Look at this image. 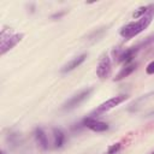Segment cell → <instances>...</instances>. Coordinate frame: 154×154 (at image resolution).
<instances>
[{"label": "cell", "instance_id": "9", "mask_svg": "<svg viewBox=\"0 0 154 154\" xmlns=\"http://www.w3.org/2000/svg\"><path fill=\"white\" fill-rule=\"evenodd\" d=\"M138 51H140V47H138V46L125 49L124 52H122V53L118 55V61L128 64L129 61H131V60H132V58L136 55V53H137Z\"/></svg>", "mask_w": 154, "mask_h": 154}, {"label": "cell", "instance_id": "10", "mask_svg": "<svg viewBox=\"0 0 154 154\" xmlns=\"http://www.w3.org/2000/svg\"><path fill=\"white\" fill-rule=\"evenodd\" d=\"M53 138H54V148H61L65 143V134L61 129H53Z\"/></svg>", "mask_w": 154, "mask_h": 154}, {"label": "cell", "instance_id": "6", "mask_svg": "<svg viewBox=\"0 0 154 154\" xmlns=\"http://www.w3.org/2000/svg\"><path fill=\"white\" fill-rule=\"evenodd\" d=\"M111 70H112V65H111V59L108 55H103L101 58V60L99 61L97 69H96V75L100 79H106L109 77L111 75Z\"/></svg>", "mask_w": 154, "mask_h": 154}, {"label": "cell", "instance_id": "11", "mask_svg": "<svg viewBox=\"0 0 154 154\" xmlns=\"http://www.w3.org/2000/svg\"><path fill=\"white\" fill-rule=\"evenodd\" d=\"M136 67H137V64H131V65H128V66L123 67L118 72V75L114 77V81H122V79H124L125 77H128L129 75H131L136 70Z\"/></svg>", "mask_w": 154, "mask_h": 154}, {"label": "cell", "instance_id": "13", "mask_svg": "<svg viewBox=\"0 0 154 154\" xmlns=\"http://www.w3.org/2000/svg\"><path fill=\"white\" fill-rule=\"evenodd\" d=\"M120 148H122V143L117 142V143H114V144H111L105 154H117V153L120 150Z\"/></svg>", "mask_w": 154, "mask_h": 154}, {"label": "cell", "instance_id": "7", "mask_svg": "<svg viewBox=\"0 0 154 154\" xmlns=\"http://www.w3.org/2000/svg\"><path fill=\"white\" fill-rule=\"evenodd\" d=\"M34 137H35L36 143L38 144V147L42 150L48 149V138H47V135H46V132L43 131L42 128H36L34 130Z\"/></svg>", "mask_w": 154, "mask_h": 154}, {"label": "cell", "instance_id": "15", "mask_svg": "<svg viewBox=\"0 0 154 154\" xmlns=\"http://www.w3.org/2000/svg\"><path fill=\"white\" fill-rule=\"evenodd\" d=\"M65 14V12L63 11V12H59V13H54L53 16H52V19H55V18H60L61 16H64Z\"/></svg>", "mask_w": 154, "mask_h": 154}, {"label": "cell", "instance_id": "8", "mask_svg": "<svg viewBox=\"0 0 154 154\" xmlns=\"http://www.w3.org/2000/svg\"><path fill=\"white\" fill-rule=\"evenodd\" d=\"M85 58H87V54H84V53H83V54H81V55H78V57H76V58H73L72 60H70L67 64H65V65L63 66L61 72H63V73H67V72L73 71L76 67H78L81 64H83V63H84Z\"/></svg>", "mask_w": 154, "mask_h": 154}, {"label": "cell", "instance_id": "3", "mask_svg": "<svg viewBox=\"0 0 154 154\" xmlns=\"http://www.w3.org/2000/svg\"><path fill=\"white\" fill-rule=\"evenodd\" d=\"M128 95H124V94H122V95H117V96H113V97H111V99H108L107 101H105L103 103H101L90 116H95V114H101V113H105V112H107V111H109V109H112V108H114L116 106H118L119 103H122V102H124L125 100H128Z\"/></svg>", "mask_w": 154, "mask_h": 154}, {"label": "cell", "instance_id": "5", "mask_svg": "<svg viewBox=\"0 0 154 154\" xmlns=\"http://www.w3.org/2000/svg\"><path fill=\"white\" fill-rule=\"evenodd\" d=\"M79 125H82V126H84V128H88V129H90L91 131H95V132H103V131L108 130V128H109L107 123L96 120V119H95L94 117H91V116L84 118Z\"/></svg>", "mask_w": 154, "mask_h": 154}, {"label": "cell", "instance_id": "17", "mask_svg": "<svg viewBox=\"0 0 154 154\" xmlns=\"http://www.w3.org/2000/svg\"><path fill=\"white\" fill-rule=\"evenodd\" d=\"M1 154H6V153H5V152H1Z\"/></svg>", "mask_w": 154, "mask_h": 154}, {"label": "cell", "instance_id": "16", "mask_svg": "<svg viewBox=\"0 0 154 154\" xmlns=\"http://www.w3.org/2000/svg\"><path fill=\"white\" fill-rule=\"evenodd\" d=\"M149 154H154V150H152V152H150V153H149Z\"/></svg>", "mask_w": 154, "mask_h": 154}, {"label": "cell", "instance_id": "1", "mask_svg": "<svg viewBox=\"0 0 154 154\" xmlns=\"http://www.w3.org/2000/svg\"><path fill=\"white\" fill-rule=\"evenodd\" d=\"M153 17H154V5L148 11V13H146L138 20L131 22V23H128L126 25H124L120 29V36L124 38H131V37L138 35L140 32H142L144 29L148 28V25L152 23Z\"/></svg>", "mask_w": 154, "mask_h": 154}, {"label": "cell", "instance_id": "2", "mask_svg": "<svg viewBox=\"0 0 154 154\" xmlns=\"http://www.w3.org/2000/svg\"><path fill=\"white\" fill-rule=\"evenodd\" d=\"M91 93H93V89H91V88L81 90L79 93H77V94H75L73 96H71V97L63 105V109H64V111H70V109H73V108L78 107L83 101H85V100L90 96Z\"/></svg>", "mask_w": 154, "mask_h": 154}, {"label": "cell", "instance_id": "4", "mask_svg": "<svg viewBox=\"0 0 154 154\" xmlns=\"http://www.w3.org/2000/svg\"><path fill=\"white\" fill-rule=\"evenodd\" d=\"M23 38V34H14L6 36L1 32V45H0V54L4 55L6 52L12 49L18 42H20Z\"/></svg>", "mask_w": 154, "mask_h": 154}, {"label": "cell", "instance_id": "12", "mask_svg": "<svg viewBox=\"0 0 154 154\" xmlns=\"http://www.w3.org/2000/svg\"><path fill=\"white\" fill-rule=\"evenodd\" d=\"M153 7V5H147V6H142V7H140L137 11H135L134 12V14H132V17L134 18H141V17H143L146 13H148V11L150 10Z\"/></svg>", "mask_w": 154, "mask_h": 154}, {"label": "cell", "instance_id": "14", "mask_svg": "<svg viewBox=\"0 0 154 154\" xmlns=\"http://www.w3.org/2000/svg\"><path fill=\"white\" fill-rule=\"evenodd\" d=\"M146 72H147L148 75H153V73H154V61H152L150 64H148V66H147V69H146Z\"/></svg>", "mask_w": 154, "mask_h": 154}]
</instances>
